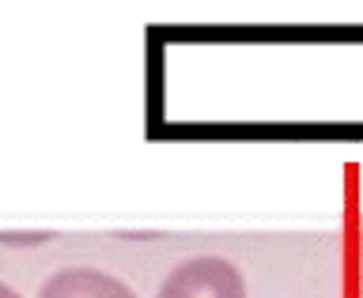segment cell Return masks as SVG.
Listing matches in <instances>:
<instances>
[{"mask_svg": "<svg viewBox=\"0 0 363 298\" xmlns=\"http://www.w3.org/2000/svg\"><path fill=\"white\" fill-rule=\"evenodd\" d=\"M155 298H246V280L227 257H193L170 268Z\"/></svg>", "mask_w": 363, "mask_h": 298, "instance_id": "cell-1", "label": "cell"}, {"mask_svg": "<svg viewBox=\"0 0 363 298\" xmlns=\"http://www.w3.org/2000/svg\"><path fill=\"white\" fill-rule=\"evenodd\" d=\"M38 298H136V291L99 268H61L42 283Z\"/></svg>", "mask_w": 363, "mask_h": 298, "instance_id": "cell-2", "label": "cell"}, {"mask_svg": "<svg viewBox=\"0 0 363 298\" xmlns=\"http://www.w3.org/2000/svg\"><path fill=\"white\" fill-rule=\"evenodd\" d=\"M0 298H23L16 287H8V283H0Z\"/></svg>", "mask_w": 363, "mask_h": 298, "instance_id": "cell-3", "label": "cell"}]
</instances>
